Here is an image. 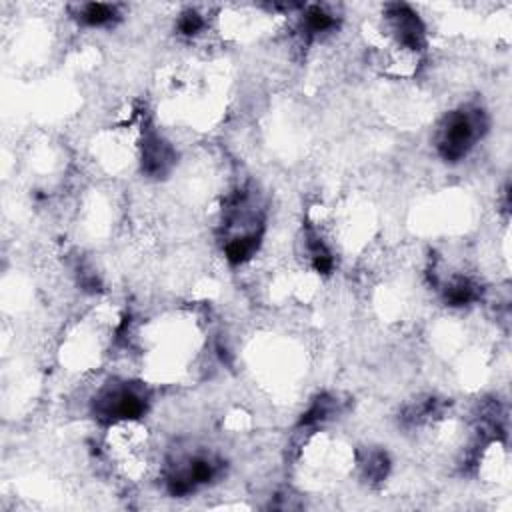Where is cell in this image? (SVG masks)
Returning a JSON list of instances; mask_svg holds the SVG:
<instances>
[{
	"label": "cell",
	"mask_w": 512,
	"mask_h": 512,
	"mask_svg": "<svg viewBox=\"0 0 512 512\" xmlns=\"http://www.w3.org/2000/svg\"><path fill=\"white\" fill-rule=\"evenodd\" d=\"M142 370L148 378L176 382L194 370L204 348V336L192 314L174 312L140 330Z\"/></svg>",
	"instance_id": "1"
},
{
	"label": "cell",
	"mask_w": 512,
	"mask_h": 512,
	"mask_svg": "<svg viewBox=\"0 0 512 512\" xmlns=\"http://www.w3.org/2000/svg\"><path fill=\"white\" fill-rule=\"evenodd\" d=\"M116 326L118 320L110 310H92L80 318L62 342V364L66 362L72 370H92L98 366L114 340Z\"/></svg>",
	"instance_id": "2"
},
{
	"label": "cell",
	"mask_w": 512,
	"mask_h": 512,
	"mask_svg": "<svg viewBox=\"0 0 512 512\" xmlns=\"http://www.w3.org/2000/svg\"><path fill=\"white\" fill-rule=\"evenodd\" d=\"M104 452L110 466L120 476L136 482L150 468V432L140 418L110 422L104 438Z\"/></svg>",
	"instance_id": "3"
},
{
	"label": "cell",
	"mask_w": 512,
	"mask_h": 512,
	"mask_svg": "<svg viewBox=\"0 0 512 512\" xmlns=\"http://www.w3.org/2000/svg\"><path fill=\"white\" fill-rule=\"evenodd\" d=\"M486 126H488L486 112L478 106H460L448 112L440 120L434 136L438 154L446 162L462 160L482 138V134L486 132Z\"/></svg>",
	"instance_id": "4"
},
{
	"label": "cell",
	"mask_w": 512,
	"mask_h": 512,
	"mask_svg": "<svg viewBox=\"0 0 512 512\" xmlns=\"http://www.w3.org/2000/svg\"><path fill=\"white\" fill-rule=\"evenodd\" d=\"M146 406V396L128 382H110L92 398V412L108 424L140 418L146 412Z\"/></svg>",
	"instance_id": "5"
},
{
	"label": "cell",
	"mask_w": 512,
	"mask_h": 512,
	"mask_svg": "<svg viewBox=\"0 0 512 512\" xmlns=\"http://www.w3.org/2000/svg\"><path fill=\"white\" fill-rule=\"evenodd\" d=\"M76 20L84 26L90 28H100L108 26L118 18V8L112 4H100V2H90V4H80L78 12L74 14Z\"/></svg>",
	"instance_id": "6"
}]
</instances>
